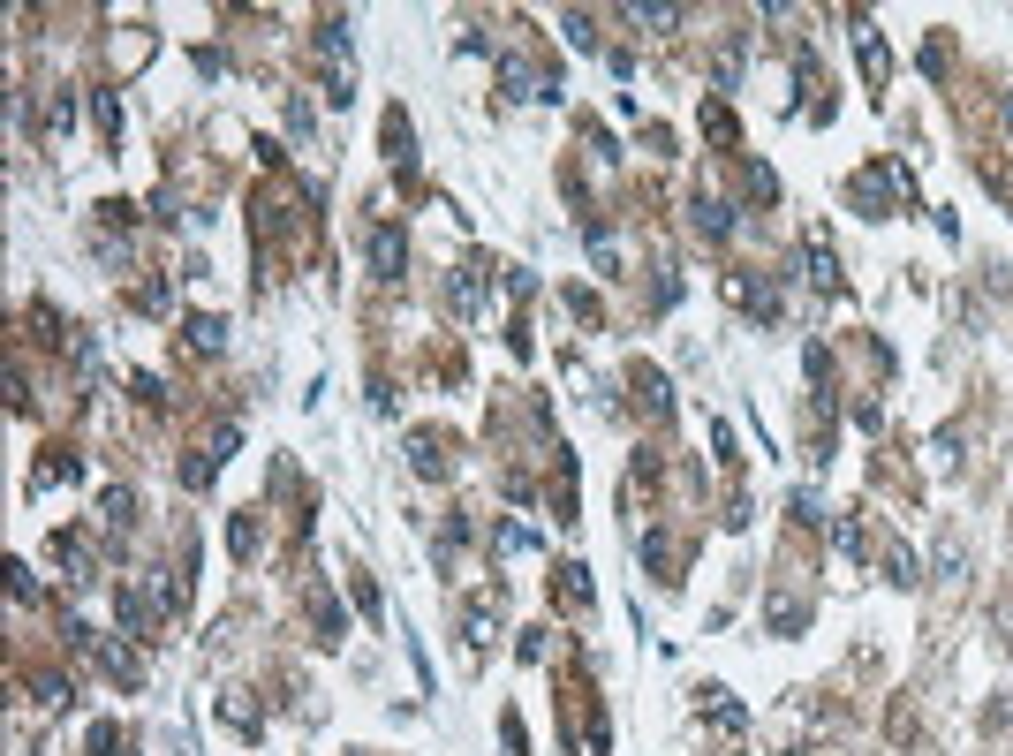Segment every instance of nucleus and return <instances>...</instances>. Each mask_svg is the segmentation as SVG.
Masks as SVG:
<instances>
[{
  "label": "nucleus",
  "mask_w": 1013,
  "mask_h": 756,
  "mask_svg": "<svg viewBox=\"0 0 1013 756\" xmlns=\"http://www.w3.org/2000/svg\"><path fill=\"white\" fill-rule=\"evenodd\" d=\"M318 53H326V61H348V53H356V38H348V23H341V16L318 31Z\"/></svg>",
  "instance_id": "obj_12"
},
{
  "label": "nucleus",
  "mask_w": 1013,
  "mask_h": 756,
  "mask_svg": "<svg viewBox=\"0 0 1013 756\" xmlns=\"http://www.w3.org/2000/svg\"><path fill=\"white\" fill-rule=\"evenodd\" d=\"M69 704H76V696H69V681H61V673H38V711H46V719H61Z\"/></svg>",
  "instance_id": "obj_8"
},
{
  "label": "nucleus",
  "mask_w": 1013,
  "mask_h": 756,
  "mask_svg": "<svg viewBox=\"0 0 1013 756\" xmlns=\"http://www.w3.org/2000/svg\"><path fill=\"white\" fill-rule=\"evenodd\" d=\"M129 507H137V499H129V492L114 484V492L99 499V522H106V530H129Z\"/></svg>",
  "instance_id": "obj_13"
},
{
  "label": "nucleus",
  "mask_w": 1013,
  "mask_h": 756,
  "mask_svg": "<svg viewBox=\"0 0 1013 756\" xmlns=\"http://www.w3.org/2000/svg\"><path fill=\"white\" fill-rule=\"evenodd\" d=\"M189 348H197V356H220V348H227V318H189Z\"/></svg>",
  "instance_id": "obj_7"
},
{
  "label": "nucleus",
  "mask_w": 1013,
  "mask_h": 756,
  "mask_svg": "<svg viewBox=\"0 0 1013 756\" xmlns=\"http://www.w3.org/2000/svg\"><path fill=\"white\" fill-rule=\"evenodd\" d=\"M552 590H560V605H583L590 598V567H560V583H552Z\"/></svg>",
  "instance_id": "obj_14"
},
{
  "label": "nucleus",
  "mask_w": 1013,
  "mask_h": 756,
  "mask_svg": "<svg viewBox=\"0 0 1013 756\" xmlns=\"http://www.w3.org/2000/svg\"><path fill=\"white\" fill-rule=\"evenodd\" d=\"M363 258H371V273H378V280H401V273H409V227L378 220L371 235H363Z\"/></svg>",
  "instance_id": "obj_1"
},
{
  "label": "nucleus",
  "mask_w": 1013,
  "mask_h": 756,
  "mask_svg": "<svg viewBox=\"0 0 1013 756\" xmlns=\"http://www.w3.org/2000/svg\"><path fill=\"white\" fill-rule=\"evenodd\" d=\"M643 567H651V575H658V583H673V545H666V537H643Z\"/></svg>",
  "instance_id": "obj_11"
},
{
  "label": "nucleus",
  "mask_w": 1013,
  "mask_h": 756,
  "mask_svg": "<svg viewBox=\"0 0 1013 756\" xmlns=\"http://www.w3.org/2000/svg\"><path fill=\"white\" fill-rule=\"evenodd\" d=\"M832 545H840V552H862V530H855V522L840 515V522H832Z\"/></svg>",
  "instance_id": "obj_28"
},
{
  "label": "nucleus",
  "mask_w": 1013,
  "mask_h": 756,
  "mask_svg": "<svg viewBox=\"0 0 1013 756\" xmlns=\"http://www.w3.org/2000/svg\"><path fill=\"white\" fill-rule=\"evenodd\" d=\"M809 280H817V288H840V258H832L825 235H809Z\"/></svg>",
  "instance_id": "obj_6"
},
{
  "label": "nucleus",
  "mask_w": 1013,
  "mask_h": 756,
  "mask_svg": "<svg viewBox=\"0 0 1013 756\" xmlns=\"http://www.w3.org/2000/svg\"><path fill=\"white\" fill-rule=\"evenodd\" d=\"M862 69H870V84H885V46H877L870 31H862Z\"/></svg>",
  "instance_id": "obj_24"
},
{
  "label": "nucleus",
  "mask_w": 1013,
  "mask_h": 756,
  "mask_svg": "<svg viewBox=\"0 0 1013 756\" xmlns=\"http://www.w3.org/2000/svg\"><path fill=\"white\" fill-rule=\"evenodd\" d=\"M454 310H469V318L484 310V280L477 273H454Z\"/></svg>",
  "instance_id": "obj_16"
},
{
  "label": "nucleus",
  "mask_w": 1013,
  "mask_h": 756,
  "mask_svg": "<svg viewBox=\"0 0 1013 756\" xmlns=\"http://www.w3.org/2000/svg\"><path fill=\"white\" fill-rule=\"evenodd\" d=\"M227 545H235V560H250V552H258V522L235 515V522H227Z\"/></svg>",
  "instance_id": "obj_17"
},
{
  "label": "nucleus",
  "mask_w": 1013,
  "mask_h": 756,
  "mask_svg": "<svg viewBox=\"0 0 1013 756\" xmlns=\"http://www.w3.org/2000/svg\"><path fill=\"white\" fill-rule=\"evenodd\" d=\"M628 16H636V23H651V31H681V8H628Z\"/></svg>",
  "instance_id": "obj_21"
},
{
  "label": "nucleus",
  "mask_w": 1013,
  "mask_h": 756,
  "mask_svg": "<svg viewBox=\"0 0 1013 756\" xmlns=\"http://www.w3.org/2000/svg\"><path fill=\"white\" fill-rule=\"evenodd\" d=\"M1006 121H1013V91H1006Z\"/></svg>",
  "instance_id": "obj_29"
},
{
  "label": "nucleus",
  "mask_w": 1013,
  "mask_h": 756,
  "mask_svg": "<svg viewBox=\"0 0 1013 756\" xmlns=\"http://www.w3.org/2000/svg\"><path fill=\"white\" fill-rule=\"evenodd\" d=\"M137 303L159 318V310H174V288H167V280H152V288H137Z\"/></svg>",
  "instance_id": "obj_23"
},
{
  "label": "nucleus",
  "mask_w": 1013,
  "mask_h": 756,
  "mask_svg": "<svg viewBox=\"0 0 1013 756\" xmlns=\"http://www.w3.org/2000/svg\"><path fill=\"white\" fill-rule=\"evenodd\" d=\"M220 719L235 726L242 741H258V711H250V704H235V696H220Z\"/></svg>",
  "instance_id": "obj_15"
},
{
  "label": "nucleus",
  "mask_w": 1013,
  "mask_h": 756,
  "mask_svg": "<svg viewBox=\"0 0 1013 756\" xmlns=\"http://www.w3.org/2000/svg\"><path fill=\"white\" fill-rule=\"evenodd\" d=\"M69 121H76V106H69V99H46V129H53V137H61Z\"/></svg>",
  "instance_id": "obj_27"
},
{
  "label": "nucleus",
  "mask_w": 1013,
  "mask_h": 756,
  "mask_svg": "<svg viewBox=\"0 0 1013 756\" xmlns=\"http://www.w3.org/2000/svg\"><path fill=\"white\" fill-rule=\"evenodd\" d=\"M545 651H552V636H545V628H522V636H515V658H522V666H537Z\"/></svg>",
  "instance_id": "obj_19"
},
{
  "label": "nucleus",
  "mask_w": 1013,
  "mask_h": 756,
  "mask_svg": "<svg viewBox=\"0 0 1013 756\" xmlns=\"http://www.w3.org/2000/svg\"><path fill=\"white\" fill-rule=\"evenodd\" d=\"M91 121H99L106 137H114V129H121V99H114V91H91Z\"/></svg>",
  "instance_id": "obj_18"
},
{
  "label": "nucleus",
  "mask_w": 1013,
  "mask_h": 756,
  "mask_svg": "<svg viewBox=\"0 0 1013 756\" xmlns=\"http://www.w3.org/2000/svg\"><path fill=\"white\" fill-rule=\"evenodd\" d=\"M877 567H885V575H893L900 590H915V583H923V567H915V552L900 545V537H893V545H885V552H877Z\"/></svg>",
  "instance_id": "obj_4"
},
{
  "label": "nucleus",
  "mask_w": 1013,
  "mask_h": 756,
  "mask_svg": "<svg viewBox=\"0 0 1013 756\" xmlns=\"http://www.w3.org/2000/svg\"><path fill=\"white\" fill-rule=\"evenodd\" d=\"M144 53H152V38H144V31H129V38H121V53H114V69H137Z\"/></svg>",
  "instance_id": "obj_22"
},
{
  "label": "nucleus",
  "mask_w": 1013,
  "mask_h": 756,
  "mask_svg": "<svg viewBox=\"0 0 1013 756\" xmlns=\"http://www.w3.org/2000/svg\"><path fill=\"white\" fill-rule=\"evenodd\" d=\"M772 628H779V636H802V628H809V605H802V598H779V605H772Z\"/></svg>",
  "instance_id": "obj_10"
},
{
  "label": "nucleus",
  "mask_w": 1013,
  "mask_h": 756,
  "mask_svg": "<svg viewBox=\"0 0 1013 756\" xmlns=\"http://www.w3.org/2000/svg\"><path fill=\"white\" fill-rule=\"evenodd\" d=\"M696 235L726 242V235H734V205H726V197H696Z\"/></svg>",
  "instance_id": "obj_3"
},
{
  "label": "nucleus",
  "mask_w": 1013,
  "mask_h": 756,
  "mask_svg": "<svg viewBox=\"0 0 1013 756\" xmlns=\"http://www.w3.org/2000/svg\"><path fill=\"white\" fill-rule=\"evenodd\" d=\"M499 84H507V99H530V61L522 53H499Z\"/></svg>",
  "instance_id": "obj_9"
},
{
  "label": "nucleus",
  "mask_w": 1013,
  "mask_h": 756,
  "mask_svg": "<svg viewBox=\"0 0 1013 756\" xmlns=\"http://www.w3.org/2000/svg\"><path fill=\"white\" fill-rule=\"evenodd\" d=\"M416 469H424V477H447V454H439V439H431V431L416 439Z\"/></svg>",
  "instance_id": "obj_20"
},
{
  "label": "nucleus",
  "mask_w": 1013,
  "mask_h": 756,
  "mask_svg": "<svg viewBox=\"0 0 1013 756\" xmlns=\"http://www.w3.org/2000/svg\"><path fill=\"white\" fill-rule=\"evenodd\" d=\"M8 590H16V605H31V598H38V583H31V567H23V560L8 567Z\"/></svg>",
  "instance_id": "obj_25"
},
{
  "label": "nucleus",
  "mask_w": 1013,
  "mask_h": 756,
  "mask_svg": "<svg viewBox=\"0 0 1013 756\" xmlns=\"http://www.w3.org/2000/svg\"><path fill=\"white\" fill-rule=\"evenodd\" d=\"M492 628H499V598H477L462 613V643H492Z\"/></svg>",
  "instance_id": "obj_5"
},
{
  "label": "nucleus",
  "mask_w": 1013,
  "mask_h": 756,
  "mask_svg": "<svg viewBox=\"0 0 1013 756\" xmlns=\"http://www.w3.org/2000/svg\"><path fill=\"white\" fill-rule=\"evenodd\" d=\"M99 666L114 673V688H144V651H137L129 636H106V643H99Z\"/></svg>",
  "instance_id": "obj_2"
},
{
  "label": "nucleus",
  "mask_w": 1013,
  "mask_h": 756,
  "mask_svg": "<svg viewBox=\"0 0 1013 756\" xmlns=\"http://www.w3.org/2000/svg\"><path fill=\"white\" fill-rule=\"evenodd\" d=\"M310 129H318V121H310V106H303V99H288V137H303V144H310Z\"/></svg>",
  "instance_id": "obj_26"
}]
</instances>
